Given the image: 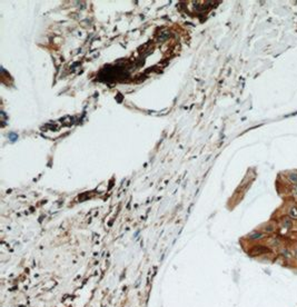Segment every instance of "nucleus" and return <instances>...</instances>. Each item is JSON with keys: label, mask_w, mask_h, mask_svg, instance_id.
Here are the masks:
<instances>
[{"label": "nucleus", "mask_w": 297, "mask_h": 307, "mask_svg": "<svg viewBox=\"0 0 297 307\" xmlns=\"http://www.w3.org/2000/svg\"><path fill=\"white\" fill-rule=\"evenodd\" d=\"M269 253H271V249L268 247L264 246V245H256V246L250 248L249 255L250 256H259V255H266Z\"/></svg>", "instance_id": "nucleus-1"}, {"label": "nucleus", "mask_w": 297, "mask_h": 307, "mask_svg": "<svg viewBox=\"0 0 297 307\" xmlns=\"http://www.w3.org/2000/svg\"><path fill=\"white\" fill-rule=\"evenodd\" d=\"M282 227L283 228H285V229H287V230L293 229V227H294V220H293V218H291L289 216L283 217L282 218Z\"/></svg>", "instance_id": "nucleus-2"}, {"label": "nucleus", "mask_w": 297, "mask_h": 307, "mask_svg": "<svg viewBox=\"0 0 297 307\" xmlns=\"http://www.w3.org/2000/svg\"><path fill=\"white\" fill-rule=\"evenodd\" d=\"M279 255H281L284 259H286V260H289V259L294 258V254H293V252L289 249V248H287V247H283V248H281V250H279Z\"/></svg>", "instance_id": "nucleus-3"}, {"label": "nucleus", "mask_w": 297, "mask_h": 307, "mask_svg": "<svg viewBox=\"0 0 297 307\" xmlns=\"http://www.w3.org/2000/svg\"><path fill=\"white\" fill-rule=\"evenodd\" d=\"M275 230H276V226L273 223H267L262 227V232L264 234H273Z\"/></svg>", "instance_id": "nucleus-4"}, {"label": "nucleus", "mask_w": 297, "mask_h": 307, "mask_svg": "<svg viewBox=\"0 0 297 307\" xmlns=\"http://www.w3.org/2000/svg\"><path fill=\"white\" fill-rule=\"evenodd\" d=\"M247 238L249 239V240H261L264 238V233L263 232H258V230H255V232L250 233Z\"/></svg>", "instance_id": "nucleus-5"}, {"label": "nucleus", "mask_w": 297, "mask_h": 307, "mask_svg": "<svg viewBox=\"0 0 297 307\" xmlns=\"http://www.w3.org/2000/svg\"><path fill=\"white\" fill-rule=\"evenodd\" d=\"M268 244L272 247H278L281 245V237L279 236H273L268 239Z\"/></svg>", "instance_id": "nucleus-6"}, {"label": "nucleus", "mask_w": 297, "mask_h": 307, "mask_svg": "<svg viewBox=\"0 0 297 307\" xmlns=\"http://www.w3.org/2000/svg\"><path fill=\"white\" fill-rule=\"evenodd\" d=\"M288 216L293 219H297V206H291L288 209Z\"/></svg>", "instance_id": "nucleus-7"}, {"label": "nucleus", "mask_w": 297, "mask_h": 307, "mask_svg": "<svg viewBox=\"0 0 297 307\" xmlns=\"http://www.w3.org/2000/svg\"><path fill=\"white\" fill-rule=\"evenodd\" d=\"M288 179L291 182H293L294 185H297V172H291L288 175Z\"/></svg>", "instance_id": "nucleus-8"}, {"label": "nucleus", "mask_w": 297, "mask_h": 307, "mask_svg": "<svg viewBox=\"0 0 297 307\" xmlns=\"http://www.w3.org/2000/svg\"><path fill=\"white\" fill-rule=\"evenodd\" d=\"M292 193L294 194V195H295V196H297V185H295V186L293 187Z\"/></svg>", "instance_id": "nucleus-9"}]
</instances>
